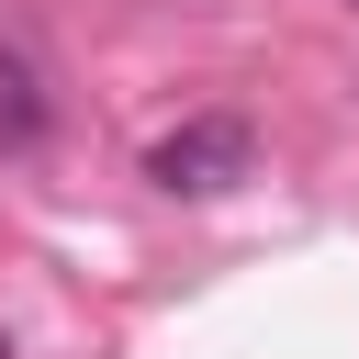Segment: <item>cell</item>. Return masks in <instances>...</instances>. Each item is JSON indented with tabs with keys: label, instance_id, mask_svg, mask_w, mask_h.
Returning a JSON list of instances; mask_svg holds the SVG:
<instances>
[{
	"label": "cell",
	"instance_id": "277c9868",
	"mask_svg": "<svg viewBox=\"0 0 359 359\" xmlns=\"http://www.w3.org/2000/svg\"><path fill=\"white\" fill-rule=\"evenodd\" d=\"M348 11H359V0H348Z\"/></svg>",
	"mask_w": 359,
	"mask_h": 359
},
{
	"label": "cell",
	"instance_id": "3957f363",
	"mask_svg": "<svg viewBox=\"0 0 359 359\" xmlns=\"http://www.w3.org/2000/svg\"><path fill=\"white\" fill-rule=\"evenodd\" d=\"M0 359H11V337H0Z\"/></svg>",
	"mask_w": 359,
	"mask_h": 359
},
{
	"label": "cell",
	"instance_id": "6da1fadb",
	"mask_svg": "<svg viewBox=\"0 0 359 359\" xmlns=\"http://www.w3.org/2000/svg\"><path fill=\"white\" fill-rule=\"evenodd\" d=\"M258 168V135L236 123V112H191L180 135H157L146 146V180L157 191H180V202H213V191H236Z\"/></svg>",
	"mask_w": 359,
	"mask_h": 359
},
{
	"label": "cell",
	"instance_id": "7a4b0ae2",
	"mask_svg": "<svg viewBox=\"0 0 359 359\" xmlns=\"http://www.w3.org/2000/svg\"><path fill=\"white\" fill-rule=\"evenodd\" d=\"M45 135V90H34V67L0 45V146H34Z\"/></svg>",
	"mask_w": 359,
	"mask_h": 359
}]
</instances>
